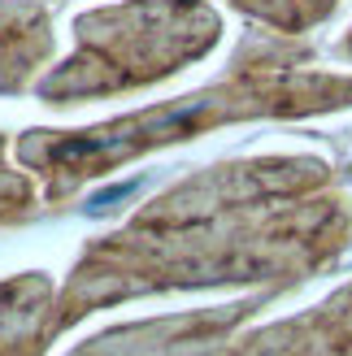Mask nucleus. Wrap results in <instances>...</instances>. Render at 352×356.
I'll use <instances>...</instances> for the list:
<instances>
[{
  "label": "nucleus",
  "instance_id": "obj_1",
  "mask_svg": "<svg viewBox=\"0 0 352 356\" xmlns=\"http://www.w3.org/2000/svg\"><path fill=\"white\" fill-rule=\"evenodd\" d=\"M326 183L330 170L301 156L218 165L187 178L83 252L57 305V330L96 305L139 291L313 274L352 230L348 200L322 195Z\"/></svg>",
  "mask_w": 352,
  "mask_h": 356
},
{
  "label": "nucleus",
  "instance_id": "obj_2",
  "mask_svg": "<svg viewBox=\"0 0 352 356\" xmlns=\"http://www.w3.org/2000/svg\"><path fill=\"white\" fill-rule=\"evenodd\" d=\"M305 61L309 48L248 40L222 83L157 104V109L113 118L92 131H31L17 144V161L40 174L52 195H65L131 156L179 144L226 122L301 118L352 104V74H322V70H305Z\"/></svg>",
  "mask_w": 352,
  "mask_h": 356
},
{
  "label": "nucleus",
  "instance_id": "obj_3",
  "mask_svg": "<svg viewBox=\"0 0 352 356\" xmlns=\"http://www.w3.org/2000/svg\"><path fill=\"white\" fill-rule=\"evenodd\" d=\"M222 35V17L209 0H127L92 9L74 22V57L44 74L48 104H79L170 79L187 61L205 57Z\"/></svg>",
  "mask_w": 352,
  "mask_h": 356
},
{
  "label": "nucleus",
  "instance_id": "obj_4",
  "mask_svg": "<svg viewBox=\"0 0 352 356\" xmlns=\"http://www.w3.org/2000/svg\"><path fill=\"white\" fill-rule=\"evenodd\" d=\"M248 313H253V305H235V309H218V313H191V317H161V322L109 330L70 356H214L222 348V339Z\"/></svg>",
  "mask_w": 352,
  "mask_h": 356
},
{
  "label": "nucleus",
  "instance_id": "obj_5",
  "mask_svg": "<svg viewBox=\"0 0 352 356\" xmlns=\"http://www.w3.org/2000/svg\"><path fill=\"white\" fill-rule=\"evenodd\" d=\"M231 356H352V287L318 313L243 339Z\"/></svg>",
  "mask_w": 352,
  "mask_h": 356
},
{
  "label": "nucleus",
  "instance_id": "obj_6",
  "mask_svg": "<svg viewBox=\"0 0 352 356\" xmlns=\"http://www.w3.org/2000/svg\"><path fill=\"white\" fill-rule=\"evenodd\" d=\"M57 330L52 282L40 274L0 282V356H40Z\"/></svg>",
  "mask_w": 352,
  "mask_h": 356
},
{
  "label": "nucleus",
  "instance_id": "obj_7",
  "mask_svg": "<svg viewBox=\"0 0 352 356\" xmlns=\"http://www.w3.org/2000/svg\"><path fill=\"white\" fill-rule=\"evenodd\" d=\"M52 57V17L40 0H0V92H22Z\"/></svg>",
  "mask_w": 352,
  "mask_h": 356
},
{
  "label": "nucleus",
  "instance_id": "obj_8",
  "mask_svg": "<svg viewBox=\"0 0 352 356\" xmlns=\"http://www.w3.org/2000/svg\"><path fill=\"white\" fill-rule=\"evenodd\" d=\"M231 5L257 17V22L274 26L278 35H301L309 26H318L339 0H231Z\"/></svg>",
  "mask_w": 352,
  "mask_h": 356
},
{
  "label": "nucleus",
  "instance_id": "obj_9",
  "mask_svg": "<svg viewBox=\"0 0 352 356\" xmlns=\"http://www.w3.org/2000/svg\"><path fill=\"white\" fill-rule=\"evenodd\" d=\"M5 152H9V139L0 135V222H5V218H17V213H26L31 200H35L26 174H17V170L5 161Z\"/></svg>",
  "mask_w": 352,
  "mask_h": 356
},
{
  "label": "nucleus",
  "instance_id": "obj_10",
  "mask_svg": "<svg viewBox=\"0 0 352 356\" xmlns=\"http://www.w3.org/2000/svg\"><path fill=\"white\" fill-rule=\"evenodd\" d=\"M344 57H352V31H348V40H344Z\"/></svg>",
  "mask_w": 352,
  "mask_h": 356
}]
</instances>
